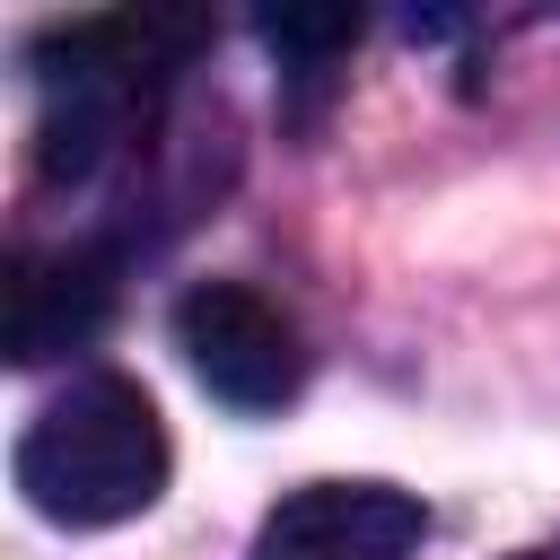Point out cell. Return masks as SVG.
I'll return each instance as SVG.
<instances>
[{
	"label": "cell",
	"mask_w": 560,
	"mask_h": 560,
	"mask_svg": "<svg viewBox=\"0 0 560 560\" xmlns=\"http://www.w3.org/2000/svg\"><path fill=\"white\" fill-rule=\"evenodd\" d=\"M166 420L131 376H79L18 438V490L52 525H122L166 490Z\"/></svg>",
	"instance_id": "6da1fadb"
},
{
	"label": "cell",
	"mask_w": 560,
	"mask_h": 560,
	"mask_svg": "<svg viewBox=\"0 0 560 560\" xmlns=\"http://www.w3.org/2000/svg\"><path fill=\"white\" fill-rule=\"evenodd\" d=\"M175 350L192 359V376L236 402V411H280L298 402L306 385V350H298V324L254 298L245 280H201L175 298Z\"/></svg>",
	"instance_id": "7a4b0ae2"
},
{
	"label": "cell",
	"mask_w": 560,
	"mask_h": 560,
	"mask_svg": "<svg viewBox=\"0 0 560 560\" xmlns=\"http://www.w3.org/2000/svg\"><path fill=\"white\" fill-rule=\"evenodd\" d=\"M429 508L394 481H315L280 499L254 534V560H411Z\"/></svg>",
	"instance_id": "3957f363"
},
{
	"label": "cell",
	"mask_w": 560,
	"mask_h": 560,
	"mask_svg": "<svg viewBox=\"0 0 560 560\" xmlns=\"http://www.w3.org/2000/svg\"><path fill=\"white\" fill-rule=\"evenodd\" d=\"M114 245H26L9 262V359L18 368H44V359H70L88 350L105 324H114Z\"/></svg>",
	"instance_id": "277c9868"
},
{
	"label": "cell",
	"mask_w": 560,
	"mask_h": 560,
	"mask_svg": "<svg viewBox=\"0 0 560 560\" xmlns=\"http://www.w3.org/2000/svg\"><path fill=\"white\" fill-rule=\"evenodd\" d=\"M262 44H271V52H289V61H298V88L315 96V88L332 79L324 61L359 44V18H341V9H332V18H262Z\"/></svg>",
	"instance_id": "5b68a950"
},
{
	"label": "cell",
	"mask_w": 560,
	"mask_h": 560,
	"mask_svg": "<svg viewBox=\"0 0 560 560\" xmlns=\"http://www.w3.org/2000/svg\"><path fill=\"white\" fill-rule=\"evenodd\" d=\"M516 560H560V542H542V551H516Z\"/></svg>",
	"instance_id": "8992f818"
}]
</instances>
